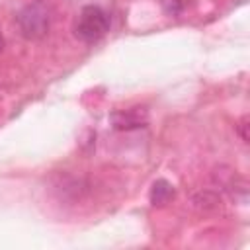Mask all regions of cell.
Segmentation results:
<instances>
[{"instance_id":"obj_1","label":"cell","mask_w":250,"mask_h":250,"mask_svg":"<svg viewBox=\"0 0 250 250\" xmlns=\"http://www.w3.org/2000/svg\"><path fill=\"white\" fill-rule=\"evenodd\" d=\"M51 20H53V12L45 0H33L29 4H25L16 16V23L20 27V33L25 39L45 37L49 27H51Z\"/></svg>"},{"instance_id":"obj_2","label":"cell","mask_w":250,"mask_h":250,"mask_svg":"<svg viewBox=\"0 0 250 250\" xmlns=\"http://www.w3.org/2000/svg\"><path fill=\"white\" fill-rule=\"evenodd\" d=\"M109 31V16L100 6H84L74 21V35L84 43H96Z\"/></svg>"},{"instance_id":"obj_3","label":"cell","mask_w":250,"mask_h":250,"mask_svg":"<svg viewBox=\"0 0 250 250\" xmlns=\"http://www.w3.org/2000/svg\"><path fill=\"white\" fill-rule=\"evenodd\" d=\"M111 121L115 129H135V127H143L146 117H145V111H141L139 107H133V109L113 113Z\"/></svg>"},{"instance_id":"obj_4","label":"cell","mask_w":250,"mask_h":250,"mask_svg":"<svg viewBox=\"0 0 250 250\" xmlns=\"http://www.w3.org/2000/svg\"><path fill=\"white\" fill-rule=\"evenodd\" d=\"M174 197V186L166 180H156L150 188V203L152 205H166Z\"/></svg>"},{"instance_id":"obj_5","label":"cell","mask_w":250,"mask_h":250,"mask_svg":"<svg viewBox=\"0 0 250 250\" xmlns=\"http://www.w3.org/2000/svg\"><path fill=\"white\" fill-rule=\"evenodd\" d=\"M2 49H4V37H2V33H0V53H2Z\"/></svg>"}]
</instances>
